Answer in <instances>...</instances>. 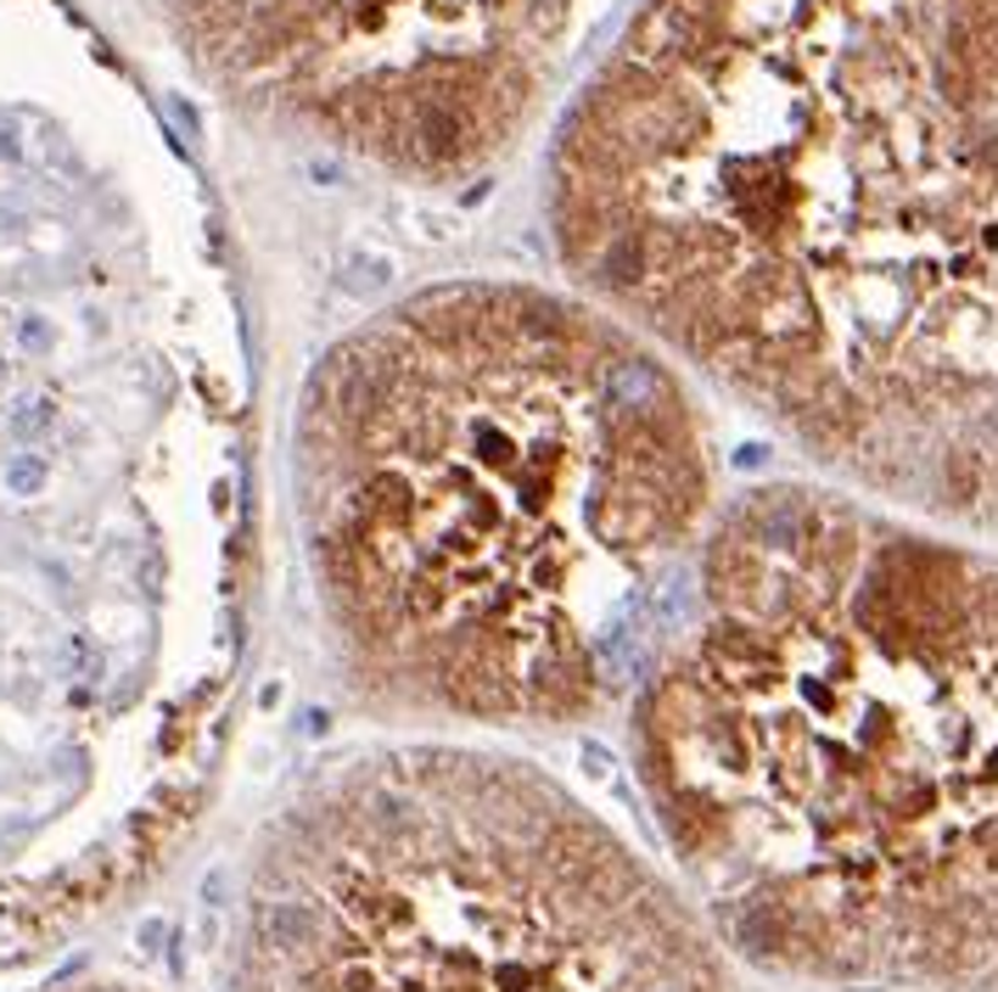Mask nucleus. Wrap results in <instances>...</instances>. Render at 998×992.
<instances>
[{"label":"nucleus","instance_id":"obj_1","mask_svg":"<svg viewBox=\"0 0 998 992\" xmlns=\"http://www.w3.org/2000/svg\"><path fill=\"white\" fill-rule=\"evenodd\" d=\"M550 230L825 483L998 544V0H640Z\"/></svg>","mask_w":998,"mask_h":992},{"label":"nucleus","instance_id":"obj_2","mask_svg":"<svg viewBox=\"0 0 998 992\" xmlns=\"http://www.w3.org/2000/svg\"><path fill=\"white\" fill-rule=\"evenodd\" d=\"M634 763L752 970L998 992V544L825 477L724 499Z\"/></svg>","mask_w":998,"mask_h":992},{"label":"nucleus","instance_id":"obj_3","mask_svg":"<svg viewBox=\"0 0 998 992\" xmlns=\"http://www.w3.org/2000/svg\"><path fill=\"white\" fill-rule=\"evenodd\" d=\"M719 505L696 382L578 287H421L343 331L298 393L320 645L388 718H595Z\"/></svg>","mask_w":998,"mask_h":992},{"label":"nucleus","instance_id":"obj_4","mask_svg":"<svg viewBox=\"0 0 998 992\" xmlns=\"http://www.w3.org/2000/svg\"><path fill=\"white\" fill-rule=\"evenodd\" d=\"M225 992H735L701 909L544 769L331 758L253 846Z\"/></svg>","mask_w":998,"mask_h":992},{"label":"nucleus","instance_id":"obj_5","mask_svg":"<svg viewBox=\"0 0 998 992\" xmlns=\"http://www.w3.org/2000/svg\"><path fill=\"white\" fill-rule=\"evenodd\" d=\"M259 124L388 180L460 185L534 129L584 0H169Z\"/></svg>","mask_w":998,"mask_h":992},{"label":"nucleus","instance_id":"obj_6","mask_svg":"<svg viewBox=\"0 0 998 992\" xmlns=\"http://www.w3.org/2000/svg\"><path fill=\"white\" fill-rule=\"evenodd\" d=\"M51 992H135V987H107L102 981V987H51Z\"/></svg>","mask_w":998,"mask_h":992}]
</instances>
